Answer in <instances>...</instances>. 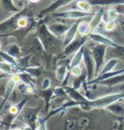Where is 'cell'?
Returning a JSON list of instances; mask_svg holds the SVG:
<instances>
[{
	"instance_id": "cell-40",
	"label": "cell",
	"mask_w": 124,
	"mask_h": 130,
	"mask_svg": "<svg viewBox=\"0 0 124 130\" xmlns=\"http://www.w3.org/2000/svg\"><path fill=\"white\" fill-rule=\"evenodd\" d=\"M70 72H71V75H73L74 77H77V76L82 75V69L79 66H76L70 69Z\"/></svg>"
},
{
	"instance_id": "cell-36",
	"label": "cell",
	"mask_w": 124,
	"mask_h": 130,
	"mask_svg": "<svg viewBox=\"0 0 124 130\" xmlns=\"http://www.w3.org/2000/svg\"><path fill=\"white\" fill-rule=\"evenodd\" d=\"M107 17H108V19H109V21H111V22H115L118 17L117 11L113 8H111L107 12Z\"/></svg>"
},
{
	"instance_id": "cell-20",
	"label": "cell",
	"mask_w": 124,
	"mask_h": 130,
	"mask_svg": "<svg viewBox=\"0 0 124 130\" xmlns=\"http://www.w3.org/2000/svg\"><path fill=\"white\" fill-rule=\"evenodd\" d=\"M0 69H1V72L2 74H6V75H11L13 74L18 73L20 71V69L17 68V67H15L13 65H11L10 63H8V62H4V61H1L0 62Z\"/></svg>"
},
{
	"instance_id": "cell-39",
	"label": "cell",
	"mask_w": 124,
	"mask_h": 130,
	"mask_svg": "<svg viewBox=\"0 0 124 130\" xmlns=\"http://www.w3.org/2000/svg\"><path fill=\"white\" fill-rule=\"evenodd\" d=\"M27 87H28V84L25 82H20L17 84V89L18 91L21 93H24V94H27Z\"/></svg>"
},
{
	"instance_id": "cell-42",
	"label": "cell",
	"mask_w": 124,
	"mask_h": 130,
	"mask_svg": "<svg viewBox=\"0 0 124 130\" xmlns=\"http://www.w3.org/2000/svg\"><path fill=\"white\" fill-rule=\"evenodd\" d=\"M115 27H116V25H115L114 22H111V21H109V22H107L105 24V30L107 32L113 31V30L115 29Z\"/></svg>"
},
{
	"instance_id": "cell-25",
	"label": "cell",
	"mask_w": 124,
	"mask_h": 130,
	"mask_svg": "<svg viewBox=\"0 0 124 130\" xmlns=\"http://www.w3.org/2000/svg\"><path fill=\"white\" fill-rule=\"evenodd\" d=\"M89 17H90V16H89ZM83 19L84 18H82L79 22L78 32L82 36H87L90 34V24H89L88 21H84Z\"/></svg>"
},
{
	"instance_id": "cell-3",
	"label": "cell",
	"mask_w": 124,
	"mask_h": 130,
	"mask_svg": "<svg viewBox=\"0 0 124 130\" xmlns=\"http://www.w3.org/2000/svg\"><path fill=\"white\" fill-rule=\"evenodd\" d=\"M40 107L34 109H26L24 111H21L19 114L18 119L26 124L31 129H36L37 121H38V115L39 112Z\"/></svg>"
},
{
	"instance_id": "cell-18",
	"label": "cell",
	"mask_w": 124,
	"mask_h": 130,
	"mask_svg": "<svg viewBox=\"0 0 124 130\" xmlns=\"http://www.w3.org/2000/svg\"><path fill=\"white\" fill-rule=\"evenodd\" d=\"M92 5L110 6V5H122L124 0H88Z\"/></svg>"
},
{
	"instance_id": "cell-29",
	"label": "cell",
	"mask_w": 124,
	"mask_h": 130,
	"mask_svg": "<svg viewBox=\"0 0 124 130\" xmlns=\"http://www.w3.org/2000/svg\"><path fill=\"white\" fill-rule=\"evenodd\" d=\"M22 70L26 71V73H28L30 75H32L33 77L38 78L42 75L43 72V68L41 66L38 67H26V69H22Z\"/></svg>"
},
{
	"instance_id": "cell-22",
	"label": "cell",
	"mask_w": 124,
	"mask_h": 130,
	"mask_svg": "<svg viewBox=\"0 0 124 130\" xmlns=\"http://www.w3.org/2000/svg\"><path fill=\"white\" fill-rule=\"evenodd\" d=\"M41 96L43 97V99H44L45 102V111L48 112L49 109V103L50 100L52 99V97L54 96V89L52 88H49V89H42V91L40 92Z\"/></svg>"
},
{
	"instance_id": "cell-16",
	"label": "cell",
	"mask_w": 124,
	"mask_h": 130,
	"mask_svg": "<svg viewBox=\"0 0 124 130\" xmlns=\"http://www.w3.org/2000/svg\"><path fill=\"white\" fill-rule=\"evenodd\" d=\"M121 82H124V73L115 75L111 78L106 79V80H101L99 83V85L105 86V87H113V86L118 85Z\"/></svg>"
},
{
	"instance_id": "cell-27",
	"label": "cell",
	"mask_w": 124,
	"mask_h": 130,
	"mask_svg": "<svg viewBox=\"0 0 124 130\" xmlns=\"http://www.w3.org/2000/svg\"><path fill=\"white\" fill-rule=\"evenodd\" d=\"M67 66L66 64H61L55 70V75L56 79L60 82H63L65 80V79L67 76Z\"/></svg>"
},
{
	"instance_id": "cell-41",
	"label": "cell",
	"mask_w": 124,
	"mask_h": 130,
	"mask_svg": "<svg viewBox=\"0 0 124 130\" xmlns=\"http://www.w3.org/2000/svg\"><path fill=\"white\" fill-rule=\"evenodd\" d=\"M89 125V120L87 117H82L78 122V128H85Z\"/></svg>"
},
{
	"instance_id": "cell-14",
	"label": "cell",
	"mask_w": 124,
	"mask_h": 130,
	"mask_svg": "<svg viewBox=\"0 0 124 130\" xmlns=\"http://www.w3.org/2000/svg\"><path fill=\"white\" fill-rule=\"evenodd\" d=\"M104 8H101L90 19V22H89V24H90V34L95 32V29L99 27V25L100 24V22H101L103 19V16H104Z\"/></svg>"
},
{
	"instance_id": "cell-5",
	"label": "cell",
	"mask_w": 124,
	"mask_h": 130,
	"mask_svg": "<svg viewBox=\"0 0 124 130\" xmlns=\"http://www.w3.org/2000/svg\"><path fill=\"white\" fill-rule=\"evenodd\" d=\"M54 17H58V18H65V19H74V20H79L82 19V18H87L89 16H92L91 14L83 12L82 10H67V11H63V12L59 13H54L53 15Z\"/></svg>"
},
{
	"instance_id": "cell-34",
	"label": "cell",
	"mask_w": 124,
	"mask_h": 130,
	"mask_svg": "<svg viewBox=\"0 0 124 130\" xmlns=\"http://www.w3.org/2000/svg\"><path fill=\"white\" fill-rule=\"evenodd\" d=\"M65 126H66V129H69V130L78 128V122L76 119H74V118H69V119L66 120Z\"/></svg>"
},
{
	"instance_id": "cell-38",
	"label": "cell",
	"mask_w": 124,
	"mask_h": 130,
	"mask_svg": "<svg viewBox=\"0 0 124 130\" xmlns=\"http://www.w3.org/2000/svg\"><path fill=\"white\" fill-rule=\"evenodd\" d=\"M28 24V19L24 15H21L20 17L18 19V22H17V25H18V27L20 28H24L26 27Z\"/></svg>"
},
{
	"instance_id": "cell-30",
	"label": "cell",
	"mask_w": 124,
	"mask_h": 130,
	"mask_svg": "<svg viewBox=\"0 0 124 130\" xmlns=\"http://www.w3.org/2000/svg\"><path fill=\"white\" fill-rule=\"evenodd\" d=\"M77 7L83 12L89 14H91L92 12V4L89 3V1L88 2L87 0H77Z\"/></svg>"
},
{
	"instance_id": "cell-44",
	"label": "cell",
	"mask_w": 124,
	"mask_h": 130,
	"mask_svg": "<svg viewBox=\"0 0 124 130\" xmlns=\"http://www.w3.org/2000/svg\"><path fill=\"white\" fill-rule=\"evenodd\" d=\"M39 0H30V2H32V3H37V2H38Z\"/></svg>"
},
{
	"instance_id": "cell-31",
	"label": "cell",
	"mask_w": 124,
	"mask_h": 130,
	"mask_svg": "<svg viewBox=\"0 0 124 130\" xmlns=\"http://www.w3.org/2000/svg\"><path fill=\"white\" fill-rule=\"evenodd\" d=\"M117 64V59L116 58H110L107 61V62L105 63V65L103 67V69L100 70V74L99 75H103V74H105L107 72L112 71V69L115 68V66Z\"/></svg>"
},
{
	"instance_id": "cell-26",
	"label": "cell",
	"mask_w": 124,
	"mask_h": 130,
	"mask_svg": "<svg viewBox=\"0 0 124 130\" xmlns=\"http://www.w3.org/2000/svg\"><path fill=\"white\" fill-rule=\"evenodd\" d=\"M1 59H2V61H4V62H8V63H10L11 65H13V66L19 68V62H18L16 58L14 57L13 56H11L10 54H9L7 52H4V50H1Z\"/></svg>"
},
{
	"instance_id": "cell-2",
	"label": "cell",
	"mask_w": 124,
	"mask_h": 130,
	"mask_svg": "<svg viewBox=\"0 0 124 130\" xmlns=\"http://www.w3.org/2000/svg\"><path fill=\"white\" fill-rule=\"evenodd\" d=\"M107 49V45H102V44H98L91 51V54L93 56L94 60L95 62V77H97L100 70H101V67L105 62V55H106Z\"/></svg>"
},
{
	"instance_id": "cell-43",
	"label": "cell",
	"mask_w": 124,
	"mask_h": 130,
	"mask_svg": "<svg viewBox=\"0 0 124 130\" xmlns=\"http://www.w3.org/2000/svg\"><path fill=\"white\" fill-rule=\"evenodd\" d=\"M50 85H51V80L49 78H45L43 80V84H42V89H49L50 88Z\"/></svg>"
},
{
	"instance_id": "cell-13",
	"label": "cell",
	"mask_w": 124,
	"mask_h": 130,
	"mask_svg": "<svg viewBox=\"0 0 124 130\" xmlns=\"http://www.w3.org/2000/svg\"><path fill=\"white\" fill-rule=\"evenodd\" d=\"M106 53L110 58H116L124 61V46L118 45L115 47H109Z\"/></svg>"
},
{
	"instance_id": "cell-8",
	"label": "cell",
	"mask_w": 124,
	"mask_h": 130,
	"mask_svg": "<svg viewBox=\"0 0 124 130\" xmlns=\"http://www.w3.org/2000/svg\"><path fill=\"white\" fill-rule=\"evenodd\" d=\"M87 39H88V35L82 36L81 39H75L72 43H70L67 46H66V47L64 48V55L69 56V55L72 54L73 52H77V51L80 48V46L84 45V43L86 42Z\"/></svg>"
},
{
	"instance_id": "cell-28",
	"label": "cell",
	"mask_w": 124,
	"mask_h": 130,
	"mask_svg": "<svg viewBox=\"0 0 124 130\" xmlns=\"http://www.w3.org/2000/svg\"><path fill=\"white\" fill-rule=\"evenodd\" d=\"M87 79H88V75H87V71H84V73H82L81 75L74 77V80H73V86L75 89H79L82 85L87 83Z\"/></svg>"
},
{
	"instance_id": "cell-37",
	"label": "cell",
	"mask_w": 124,
	"mask_h": 130,
	"mask_svg": "<svg viewBox=\"0 0 124 130\" xmlns=\"http://www.w3.org/2000/svg\"><path fill=\"white\" fill-rule=\"evenodd\" d=\"M46 121H47V119H46V118H43V117H38V121H37V125H38V126L36 127V129H46L47 128L45 126Z\"/></svg>"
},
{
	"instance_id": "cell-15",
	"label": "cell",
	"mask_w": 124,
	"mask_h": 130,
	"mask_svg": "<svg viewBox=\"0 0 124 130\" xmlns=\"http://www.w3.org/2000/svg\"><path fill=\"white\" fill-rule=\"evenodd\" d=\"M65 87L66 92H67V95H69V97L71 98L72 100H74L76 102H82V101H86L88 100V98H85L84 96L80 93V92L77 91V89H75L74 87H66V86H63Z\"/></svg>"
},
{
	"instance_id": "cell-19",
	"label": "cell",
	"mask_w": 124,
	"mask_h": 130,
	"mask_svg": "<svg viewBox=\"0 0 124 130\" xmlns=\"http://www.w3.org/2000/svg\"><path fill=\"white\" fill-rule=\"evenodd\" d=\"M1 6L4 10L13 14L20 12L21 10L14 4L13 0H1Z\"/></svg>"
},
{
	"instance_id": "cell-11",
	"label": "cell",
	"mask_w": 124,
	"mask_h": 130,
	"mask_svg": "<svg viewBox=\"0 0 124 130\" xmlns=\"http://www.w3.org/2000/svg\"><path fill=\"white\" fill-rule=\"evenodd\" d=\"M72 1H74V0H55V1H54L52 4H50L48 8H46V9H44V10H43L42 11H41L40 16L41 17H43V16L49 15V13L54 12V11L56 10L57 9H59L62 6H65V5H66V4L72 3Z\"/></svg>"
},
{
	"instance_id": "cell-1",
	"label": "cell",
	"mask_w": 124,
	"mask_h": 130,
	"mask_svg": "<svg viewBox=\"0 0 124 130\" xmlns=\"http://www.w3.org/2000/svg\"><path fill=\"white\" fill-rule=\"evenodd\" d=\"M38 37L43 43L45 50H50L56 45L57 39L54 34H53L46 24H41L38 28Z\"/></svg>"
},
{
	"instance_id": "cell-10",
	"label": "cell",
	"mask_w": 124,
	"mask_h": 130,
	"mask_svg": "<svg viewBox=\"0 0 124 130\" xmlns=\"http://www.w3.org/2000/svg\"><path fill=\"white\" fill-rule=\"evenodd\" d=\"M88 39H92L93 41L98 43V44H102V45H107L108 47H115V46H118L119 45L116 44V42H113L111 39L105 37L104 35H101L100 34H96V32H91L88 34Z\"/></svg>"
},
{
	"instance_id": "cell-32",
	"label": "cell",
	"mask_w": 124,
	"mask_h": 130,
	"mask_svg": "<svg viewBox=\"0 0 124 130\" xmlns=\"http://www.w3.org/2000/svg\"><path fill=\"white\" fill-rule=\"evenodd\" d=\"M6 52H8L9 54H10L11 56H13L14 57H15V58L20 57V54H21V51H20V47L16 44H12V45H9Z\"/></svg>"
},
{
	"instance_id": "cell-12",
	"label": "cell",
	"mask_w": 124,
	"mask_h": 130,
	"mask_svg": "<svg viewBox=\"0 0 124 130\" xmlns=\"http://www.w3.org/2000/svg\"><path fill=\"white\" fill-rule=\"evenodd\" d=\"M122 73H124V69H119V70H116V71H110V72H107V73H105V74H103V75H99L97 77L93 79L92 80L88 81V82H87V85L89 86V85L99 84V83H100L101 80H106V79L111 78V77H113V76H115V75H120V74H122Z\"/></svg>"
},
{
	"instance_id": "cell-6",
	"label": "cell",
	"mask_w": 124,
	"mask_h": 130,
	"mask_svg": "<svg viewBox=\"0 0 124 130\" xmlns=\"http://www.w3.org/2000/svg\"><path fill=\"white\" fill-rule=\"evenodd\" d=\"M83 62L86 68L87 75H88V79H87V82H88L95 77V62L91 53L84 52Z\"/></svg>"
},
{
	"instance_id": "cell-9",
	"label": "cell",
	"mask_w": 124,
	"mask_h": 130,
	"mask_svg": "<svg viewBox=\"0 0 124 130\" xmlns=\"http://www.w3.org/2000/svg\"><path fill=\"white\" fill-rule=\"evenodd\" d=\"M48 27L53 34L56 37H60L66 34L71 27L61 22H53L48 25Z\"/></svg>"
},
{
	"instance_id": "cell-35",
	"label": "cell",
	"mask_w": 124,
	"mask_h": 130,
	"mask_svg": "<svg viewBox=\"0 0 124 130\" xmlns=\"http://www.w3.org/2000/svg\"><path fill=\"white\" fill-rule=\"evenodd\" d=\"M54 94L57 98H61L67 95V92H66L65 87L63 86H61V87H57L54 88Z\"/></svg>"
},
{
	"instance_id": "cell-4",
	"label": "cell",
	"mask_w": 124,
	"mask_h": 130,
	"mask_svg": "<svg viewBox=\"0 0 124 130\" xmlns=\"http://www.w3.org/2000/svg\"><path fill=\"white\" fill-rule=\"evenodd\" d=\"M25 12V10H21L20 12L13 14L10 17H9L8 19H6L5 21H3L0 24V31L1 34H6L13 30H15L18 27L17 22L18 19L22 15V14Z\"/></svg>"
},
{
	"instance_id": "cell-23",
	"label": "cell",
	"mask_w": 124,
	"mask_h": 130,
	"mask_svg": "<svg viewBox=\"0 0 124 130\" xmlns=\"http://www.w3.org/2000/svg\"><path fill=\"white\" fill-rule=\"evenodd\" d=\"M16 85L17 84L12 80V79H10L8 82L6 83L5 92H4V97H3L4 99H3V101H2V104H1V108L4 106V103H5V101L10 97V95L12 94V92H13L14 89H15V86H16Z\"/></svg>"
},
{
	"instance_id": "cell-7",
	"label": "cell",
	"mask_w": 124,
	"mask_h": 130,
	"mask_svg": "<svg viewBox=\"0 0 124 130\" xmlns=\"http://www.w3.org/2000/svg\"><path fill=\"white\" fill-rule=\"evenodd\" d=\"M82 19L76 21L72 26H71V27L69 28L68 31L66 32V34H65V38H64L63 44H62L63 48H65L66 46H67L69 44L72 43L75 39L76 35H77V32H78V25H79V22Z\"/></svg>"
},
{
	"instance_id": "cell-21",
	"label": "cell",
	"mask_w": 124,
	"mask_h": 130,
	"mask_svg": "<svg viewBox=\"0 0 124 130\" xmlns=\"http://www.w3.org/2000/svg\"><path fill=\"white\" fill-rule=\"evenodd\" d=\"M106 109L110 112L113 113L114 115L117 117H124V106L118 103V101L114 102L109 106H107Z\"/></svg>"
},
{
	"instance_id": "cell-33",
	"label": "cell",
	"mask_w": 124,
	"mask_h": 130,
	"mask_svg": "<svg viewBox=\"0 0 124 130\" xmlns=\"http://www.w3.org/2000/svg\"><path fill=\"white\" fill-rule=\"evenodd\" d=\"M32 47H33V49L34 50V52H38V53H43L44 52V51H46L44 46H43V43L41 42V40L39 39L38 37H37V38L35 39V40L33 41Z\"/></svg>"
},
{
	"instance_id": "cell-24",
	"label": "cell",
	"mask_w": 124,
	"mask_h": 130,
	"mask_svg": "<svg viewBox=\"0 0 124 130\" xmlns=\"http://www.w3.org/2000/svg\"><path fill=\"white\" fill-rule=\"evenodd\" d=\"M27 100H28V99L26 98V99H23L20 103L11 105L10 109H9V112H10V114H12V115L15 116V117H16V116H19V114L23 110V107L25 106V104H26Z\"/></svg>"
},
{
	"instance_id": "cell-17",
	"label": "cell",
	"mask_w": 124,
	"mask_h": 130,
	"mask_svg": "<svg viewBox=\"0 0 124 130\" xmlns=\"http://www.w3.org/2000/svg\"><path fill=\"white\" fill-rule=\"evenodd\" d=\"M83 55H84V46L83 45L80 46V48L76 52L74 56L72 57L70 62V69L76 66H79L82 61H83Z\"/></svg>"
}]
</instances>
